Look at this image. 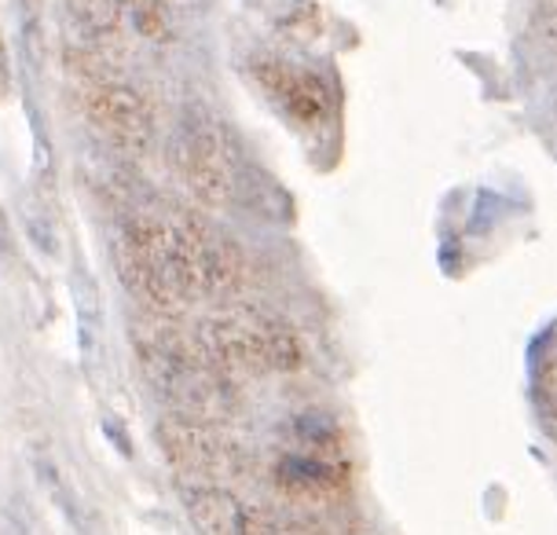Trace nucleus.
I'll use <instances>...</instances> for the list:
<instances>
[{"instance_id":"7ed1b4c3","label":"nucleus","mask_w":557,"mask_h":535,"mask_svg":"<svg viewBox=\"0 0 557 535\" xmlns=\"http://www.w3.org/2000/svg\"><path fill=\"white\" fill-rule=\"evenodd\" d=\"M77 99L96 133H103L125 154H144L154 144V114L147 99L114 74L77 77Z\"/></svg>"},{"instance_id":"39448f33","label":"nucleus","mask_w":557,"mask_h":535,"mask_svg":"<svg viewBox=\"0 0 557 535\" xmlns=\"http://www.w3.org/2000/svg\"><path fill=\"white\" fill-rule=\"evenodd\" d=\"M257 82L286 107V114H294L297 122H305V125L323 122L326 111H331V92H326V85L315 74L297 71L290 63L264 59V63H257Z\"/></svg>"},{"instance_id":"f257e3e1","label":"nucleus","mask_w":557,"mask_h":535,"mask_svg":"<svg viewBox=\"0 0 557 535\" xmlns=\"http://www.w3.org/2000/svg\"><path fill=\"white\" fill-rule=\"evenodd\" d=\"M198 349L224 378L235 374H294L305 366V345L275 315L224 309L198 323Z\"/></svg>"},{"instance_id":"20e7f679","label":"nucleus","mask_w":557,"mask_h":535,"mask_svg":"<svg viewBox=\"0 0 557 535\" xmlns=\"http://www.w3.org/2000/svg\"><path fill=\"white\" fill-rule=\"evenodd\" d=\"M176 173L184 187L209 210H221L235 195V162L224 133L209 117H187L176 140Z\"/></svg>"},{"instance_id":"f03ea898","label":"nucleus","mask_w":557,"mask_h":535,"mask_svg":"<svg viewBox=\"0 0 557 535\" xmlns=\"http://www.w3.org/2000/svg\"><path fill=\"white\" fill-rule=\"evenodd\" d=\"M158 440H162L165 459L173 470L195 481V488H224L227 481L238 477L243 470V455L224 433H216L209 422L184 419V414H169L158 425Z\"/></svg>"},{"instance_id":"1a4fd4ad","label":"nucleus","mask_w":557,"mask_h":535,"mask_svg":"<svg viewBox=\"0 0 557 535\" xmlns=\"http://www.w3.org/2000/svg\"><path fill=\"white\" fill-rule=\"evenodd\" d=\"M8 82H12V71H8V52H4V41H0V96L8 92Z\"/></svg>"},{"instance_id":"9d476101","label":"nucleus","mask_w":557,"mask_h":535,"mask_svg":"<svg viewBox=\"0 0 557 535\" xmlns=\"http://www.w3.org/2000/svg\"><path fill=\"white\" fill-rule=\"evenodd\" d=\"M23 8H26V15H37V0H23Z\"/></svg>"},{"instance_id":"0eeeda50","label":"nucleus","mask_w":557,"mask_h":535,"mask_svg":"<svg viewBox=\"0 0 557 535\" xmlns=\"http://www.w3.org/2000/svg\"><path fill=\"white\" fill-rule=\"evenodd\" d=\"M66 15L77 26V34L85 37V45L96 52H103L107 45L122 37V4H114V0H66Z\"/></svg>"},{"instance_id":"423d86ee","label":"nucleus","mask_w":557,"mask_h":535,"mask_svg":"<svg viewBox=\"0 0 557 535\" xmlns=\"http://www.w3.org/2000/svg\"><path fill=\"white\" fill-rule=\"evenodd\" d=\"M243 510L246 502L227 488H195L187 499V513L202 535H243Z\"/></svg>"},{"instance_id":"6e6552de","label":"nucleus","mask_w":557,"mask_h":535,"mask_svg":"<svg viewBox=\"0 0 557 535\" xmlns=\"http://www.w3.org/2000/svg\"><path fill=\"white\" fill-rule=\"evenodd\" d=\"M540 393H543L546 414L557 419V352L546 356V363L540 366Z\"/></svg>"}]
</instances>
